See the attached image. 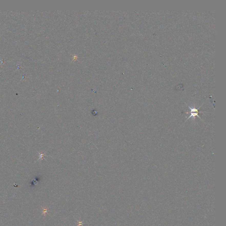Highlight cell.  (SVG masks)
<instances>
[{
	"label": "cell",
	"mask_w": 226,
	"mask_h": 226,
	"mask_svg": "<svg viewBox=\"0 0 226 226\" xmlns=\"http://www.w3.org/2000/svg\"><path fill=\"white\" fill-rule=\"evenodd\" d=\"M201 107H201H199L198 109L196 108L195 107L192 108L191 107H189V108L190 110V112H188V113H187V114L190 113V116L187 119V120L189 119L190 118H191V117L195 118L196 116L198 117L200 119H201L202 120V119H201V118H200V117L199 116V115H198V114H199V112L198 111V110H199V109H200V108Z\"/></svg>",
	"instance_id": "1"
}]
</instances>
